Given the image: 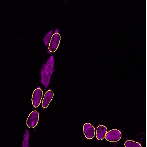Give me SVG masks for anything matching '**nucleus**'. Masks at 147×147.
<instances>
[{
	"label": "nucleus",
	"instance_id": "obj_1",
	"mask_svg": "<svg viewBox=\"0 0 147 147\" xmlns=\"http://www.w3.org/2000/svg\"><path fill=\"white\" fill-rule=\"evenodd\" d=\"M55 59L51 56L43 65L41 70V82L46 88L49 86L51 76L54 71Z\"/></svg>",
	"mask_w": 147,
	"mask_h": 147
},
{
	"label": "nucleus",
	"instance_id": "obj_2",
	"mask_svg": "<svg viewBox=\"0 0 147 147\" xmlns=\"http://www.w3.org/2000/svg\"><path fill=\"white\" fill-rule=\"evenodd\" d=\"M121 133L118 129H112L107 132L105 136V139L111 142H118L121 138Z\"/></svg>",
	"mask_w": 147,
	"mask_h": 147
},
{
	"label": "nucleus",
	"instance_id": "obj_3",
	"mask_svg": "<svg viewBox=\"0 0 147 147\" xmlns=\"http://www.w3.org/2000/svg\"><path fill=\"white\" fill-rule=\"evenodd\" d=\"M39 113L37 111H34L30 114L27 120V125L30 128H34L39 121Z\"/></svg>",
	"mask_w": 147,
	"mask_h": 147
},
{
	"label": "nucleus",
	"instance_id": "obj_4",
	"mask_svg": "<svg viewBox=\"0 0 147 147\" xmlns=\"http://www.w3.org/2000/svg\"><path fill=\"white\" fill-rule=\"evenodd\" d=\"M61 41V36L59 33H55L52 36L49 46V50L51 53H54L57 50Z\"/></svg>",
	"mask_w": 147,
	"mask_h": 147
},
{
	"label": "nucleus",
	"instance_id": "obj_5",
	"mask_svg": "<svg viewBox=\"0 0 147 147\" xmlns=\"http://www.w3.org/2000/svg\"><path fill=\"white\" fill-rule=\"evenodd\" d=\"M42 95L43 92L40 88H38L34 90L32 97V104L34 107L37 108L39 107L40 104Z\"/></svg>",
	"mask_w": 147,
	"mask_h": 147
},
{
	"label": "nucleus",
	"instance_id": "obj_6",
	"mask_svg": "<svg viewBox=\"0 0 147 147\" xmlns=\"http://www.w3.org/2000/svg\"><path fill=\"white\" fill-rule=\"evenodd\" d=\"M83 132L87 139L91 140L94 137L95 129L92 124L87 123L83 126Z\"/></svg>",
	"mask_w": 147,
	"mask_h": 147
},
{
	"label": "nucleus",
	"instance_id": "obj_7",
	"mask_svg": "<svg viewBox=\"0 0 147 147\" xmlns=\"http://www.w3.org/2000/svg\"><path fill=\"white\" fill-rule=\"evenodd\" d=\"M53 96L54 93L52 90H48L45 93L43 100H42V105L43 108H47L48 107L49 105L50 104V102L53 100Z\"/></svg>",
	"mask_w": 147,
	"mask_h": 147
},
{
	"label": "nucleus",
	"instance_id": "obj_8",
	"mask_svg": "<svg viewBox=\"0 0 147 147\" xmlns=\"http://www.w3.org/2000/svg\"><path fill=\"white\" fill-rule=\"evenodd\" d=\"M107 132V129L103 125H99L97 127L96 132V137L99 140H102Z\"/></svg>",
	"mask_w": 147,
	"mask_h": 147
},
{
	"label": "nucleus",
	"instance_id": "obj_9",
	"mask_svg": "<svg viewBox=\"0 0 147 147\" xmlns=\"http://www.w3.org/2000/svg\"><path fill=\"white\" fill-rule=\"evenodd\" d=\"M29 131L26 130L24 136V140L22 142V147H28L29 146Z\"/></svg>",
	"mask_w": 147,
	"mask_h": 147
},
{
	"label": "nucleus",
	"instance_id": "obj_10",
	"mask_svg": "<svg viewBox=\"0 0 147 147\" xmlns=\"http://www.w3.org/2000/svg\"><path fill=\"white\" fill-rule=\"evenodd\" d=\"M124 146L125 147H142L140 143L132 140H127L125 142Z\"/></svg>",
	"mask_w": 147,
	"mask_h": 147
},
{
	"label": "nucleus",
	"instance_id": "obj_11",
	"mask_svg": "<svg viewBox=\"0 0 147 147\" xmlns=\"http://www.w3.org/2000/svg\"><path fill=\"white\" fill-rule=\"evenodd\" d=\"M53 31L51 30V31H49L48 33L47 34L46 36L44 37L43 40H44L46 46L49 45V42H50L51 38H52V36H53Z\"/></svg>",
	"mask_w": 147,
	"mask_h": 147
}]
</instances>
